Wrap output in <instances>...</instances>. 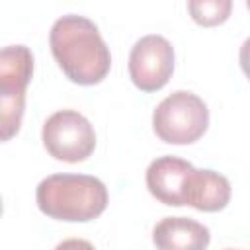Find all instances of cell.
<instances>
[{"instance_id":"6da1fadb","label":"cell","mask_w":250,"mask_h":250,"mask_svg":"<svg viewBox=\"0 0 250 250\" xmlns=\"http://www.w3.org/2000/svg\"><path fill=\"white\" fill-rule=\"evenodd\" d=\"M49 45L57 64L74 84H98L111 68L109 47L98 25L84 16L66 14L59 18L51 27Z\"/></svg>"},{"instance_id":"7a4b0ae2","label":"cell","mask_w":250,"mask_h":250,"mask_svg":"<svg viewBox=\"0 0 250 250\" xmlns=\"http://www.w3.org/2000/svg\"><path fill=\"white\" fill-rule=\"evenodd\" d=\"M107 188L88 174H51L35 189L41 213L66 223H88L107 207Z\"/></svg>"},{"instance_id":"3957f363","label":"cell","mask_w":250,"mask_h":250,"mask_svg":"<svg viewBox=\"0 0 250 250\" xmlns=\"http://www.w3.org/2000/svg\"><path fill=\"white\" fill-rule=\"evenodd\" d=\"M209 125L205 102L186 90L172 92L152 111V129L168 145H191L203 137Z\"/></svg>"},{"instance_id":"277c9868","label":"cell","mask_w":250,"mask_h":250,"mask_svg":"<svg viewBox=\"0 0 250 250\" xmlns=\"http://www.w3.org/2000/svg\"><path fill=\"white\" fill-rule=\"evenodd\" d=\"M45 150L62 162H82L96 148V131L92 123L74 109L55 111L41 131Z\"/></svg>"},{"instance_id":"5b68a950","label":"cell","mask_w":250,"mask_h":250,"mask_svg":"<svg viewBox=\"0 0 250 250\" xmlns=\"http://www.w3.org/2000/svg\"><path fill=\"white\" fill-rule=\"evenodd\" d=\"M174 72V47L156 33L141 37L129 55V76L141 92L164 88Z\"/></svg>"},{"instance_id":"8992f818","label":"cell","mask_w":250,"mask_h":250,"mask_svg":"<svg viewBox=\"0 0 250 250\" xmlns=\"http://www.w3.org/2000/svg\"><path fill=\"white\" fill-rule=\"evenodd\" d=\"M193 166L178 156H158L146 168V188L164 205L182 207L188 199V188Z\"/></svg>"},{"instance_id":"52a82bcc","label":"cell","mask_w":250,"mask_h":250,"mask_svg":"<svg viewBox=\"0 0 250 250\" xmlns=\"http://www.w3.org/2000/svg\"><path fill=\"white\" fill-rule=\"evenodd\" d=\"M209 229L188 217H164L152 230L156 250H207Z\"/></svg>"},{"instance_id":"ba28073f","label":"cell","mask_w":250,"mask_h":250,"mask_svg":"<svg viewBox=\"0 0 250 250\" xmlns=\"http://www.w3.org/2000/svg\"><path fill=\"white\" fill-rule=\"evenodd\" d=\"M230 199V182L227 176L213 172V170H193L186 205L197 211H221L227 207Z\"/></svg>"},{"instance_id":"9c48e42d","label":"cell","mask_w":250,"mask_h":250,"mask_svg":"<svg viewBox=\"0 0 250 250\" xmlns=\"http://www.w3.org/2000/svg\"><path fill=\"white\" fill-rule=\"evenodd\" d=\"M33 76V55L25 45L0 49V90L25 92Z\"/></svg>"},{"instance_id":"30bf717a","label":"cell","mask_w":250,"mask_h":250,"mask_svg":"<svg viewBox=\"0 0 250 250\" xmlns=\"http://www.w3.org/2000/svg\"><path fill=\"white\" fill-rule=\"evenodd\" d=\"M25 111V92L0 90V143L18 135Z\"/></svg>"},{"instance_id":"8fae6325","label":"cell","mask_w":250,"mask_h":250,"mask_svg":"<svg viewBox=\"0 0 250 250\" xmlns=\"http://www.w3.org/2000/svg\"><path fill=\"white\" fill-rule=\"evenodd\" d=\"M188 10L195 23L209 27L229 20L232 2L230 0H189Z\"/></svg>"},{"instance_id":"7c38bea8","label":"cell","mask_w":250,"mask_h":250,"mask_svg":"<svg viewBox=\"0 0 250 250\" xmlns=\"http://www.w3.org/2000/svg\"><path fill=\"white\" fill-rule=\"evenodd\" d=\"M55 250H96L92 242L84 240V238H66L61 244H57Z\"/></svg>"},{"instance_id":"4fadbf2b","label":"cell","mask_w":250,"mask_h":250,"mask_svg":"<svg viewBox=\"0 0 250 250\" xmlns=\"http://www.w3.org/2000/svg\"><path fill=\"white\" fill-rule=\"evenodd\" d=\"M2 211H4V205H2V197H0V217H2Z\"/></svg>"},{"instance_id":"5bb4252c","label":"cell","mask_w":250,"mask_h":250,"mask_svg":"<svg viewBox=\"0 0 250 250\" xmlns=\"http://www.w3.org/2000/svg\"><path fill=\"white\" fill-rule=\"evenodd\" d=\"M225 250H234V248H225Z\"/></svg>"}]
</instances>
